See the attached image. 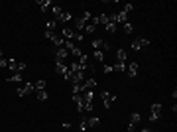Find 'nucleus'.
<instances>
[{
	"label": "nucleus",
	"mask_w": 177,
	"mask_h": 132,
	"mask_svg": "<svg viewBox=\"0 0 177 132\" xmlns=\"http://www.w3.org/2000/svg\"><path fill=\"white\" fill-rule=\"evenodd\" d=\"M69 71H71V73H79V71H85V69H83L81 65H79L77 61H75V63H73V65H71V67H69Z\"/></svg>",
	"instance_id": "6ab92c4d"
},
{
	"label": "nucleus",
	"mask_w": 177,
	"mask_h": 132,
	"mask_svg": "<svg viewBox=\"0 0 177 132\" xmlns=\"http://www.w3.org/2000/svg\"><path fill=\"white\" fill-rule=\"evenodd\" d=\"M104 30H106V32H108V34H114V32H116V24H112V22H108V24H106V26H104Z\"/></svg>",
	"instance_id": "393cba45"
},
{
	"label": "nucleus",
	"mask_w": 177,
	"mask_h": 132,
	"mask_svg": "<svg viewBox=\"0 0 177 132\" xmlns=\"http://www.w3.org/2000/svg\"><path fill=\"white\" fill-rule=\"evenodd\" d=\"M8 67L14 73H22L24 69H26V63H24V61H16V59H8Z\"/></svg>",
	"instance_id": "f03ea898"
},
{
	"label": "nucleus",
	"mask_w": 177,
	"mask_h": 132,
	"mask_svg": "<svg viewBox=\"0 0 177 132\" xmlns=\"http://www.w3.org/2000/svg\"><path fill=\"white\" fill-rule=\"evenodd\" d=\"M40 89H45V81H43V79H40V81L36 83V91H40Z\"/></svg>",
	"instance_id": "7c9ffc66"
},
{
	"label": "nucleus",
	"mask_w": 177,
	"mask_h": 132,
	"mask_svg": "<svg viewBox=\"0 0 177 132\" xmlns=\"http://www.w3.org/2000/svg\"><path fill=\"white\" fill-rule=\"evenodd\" d=\"M161 116V105L159 102H154L151 105V114H150V122H155L158 118Z\"/></svg>",
	"instance_id": "7ed1b4c3"
},
{
	"label": "nucleus",
	"mask_w": 177,
	"mask_h": 132,
	"mask_svg": "<svg viewBox=\"0 0 177 132\" xmlns=\"http://www.w3.org/2000/svg\"><path fill=\"white\" fill-rule=\"evenodd\" d=\"M100 97H102V101H104V109H110L112 101H116V95L108 93V91H102V93H100Z\"/></svg>",
	"instance_id": "20e7f679"
},
{
	"label": "nucleus",
	"mask_w": 177,
	"mask_h": 132,
	"mask_svg": "<svg viewBox=\"0 0 177 132\" xmlns=\"http://www.w3.org/2000/svg\"><path fill=\"white\" fill-rule=\"evenodd\" d=\"M10 83H22V73H14L12 77H8Z\"/></svg>",
	"instance_id": "f3484780"
},
{
	"label": "nucleus",
	"mask_w": 177,
	"mask_h": 132,
	"mask_svg": "<svg viewBox=\"0 0 177 132\" xmlns=\"http://www.w3.org/2000/svg\"><path fill=\"white\" fill-rule=\"evenodd\" d=\"M116 63H126V51L124 49H118L116 51Z\"/></svg>",
	"instance_id": "f8f14e48"
},
{
	"label": "nucleus",
	"mask_w": 177,
	"mask_h": 132,
	"mask_svg": "<svg viewBox=\"0 0 177 132\" xmlns=\"http://www.w3.org/2000/svg\"><path fill=\"white\" fill-rule=\"evenodd\" d=\"M37 97V101H47V91L45 89H40V91H33Z\"/></svg>",
	"instance_id": "4468645a"
},
{
	"label": "nucleus",
	"mask_w": 177,
	"mask_h": 132,
	"mask_svg": "<svg viewBox=\"0 0 177 132\" xmlns=\"http://www.w3.org/2000/svg\"><path fill=\"white\" fill-rule=\"evenodd\" d=\"M55 71L59 73V75L65 77V73L69 71V67H65V63H55Z\"/></svg>",
	"instance_id": "ddd939ff"
},
{
	"label": "nucleus",
	"mask_w": 177,
	"mask_h": 132,
	"mask_svg": "<svg viewBox=\"0 0 177 132\" xmlns=\"http://www.w3.org/2000/svg\"><path fill=\"white\" fill-rule=\"evenodd\" d=\"M99 116H91V118H88V120H87V124L88 126H92V128H95V126H99Z\"/></svg>",
	"instance_id": "4be33fe9"
},
{
	"label": "nucleus",
	"mask_w": 177,
	"mask_h": 132,
	"mask_svg": "<svg viewBox=\"0 0 177 132\" xmlns=\"http://www.w3.org/2000/svg\"><path fill=\"white\" fill-rule=\"evenodd\" d=\"M87 128H88V124H87V120H85V118H83V120H81V130L85 132Z\"/></svg>",
	"instance_id": "473e14b6"
},
{
	"label": "nucleus",
	"mask_w": 177,
	"mask_h": 132,
	"mask_svg": "<svg viewBox=\"0 0 177 132\" xmlns=\"http://www.w3.org/2000/svg\"><path fill=\"white\" fill-rule=\"evenodd\" d=\"M77 63L87 71V69H88V57H87V53H81V55L77 57Z\"/></svg>",
	"instance_id": "1a4fd4ad"
},
{
	"label": "nucleus",
	"mask_w": 177,
	"mask_h": 132,
	"mask_svg": "<svg viewBox=\"0 0 177 132\" xmlns=\"http://www.w3.org/2000/svg\"><path fill=\"white\" fill-rule=\"evenodd\" d=\"M71 53H73V55H75V57H79V55H81V53H83V51H81V49H79V47H75V49H73V51H71Z\"/></svg>",
	"instance_id": "72a5a7b5"
},
{
	"label": "nucleus",
	"mask_w": 177,
	"mask_h": 132,
	"mask_svg": "<svg viewBox=\"0 0 177 132\" xmlns=\"http://www.w3.org/2000/svg\"><path fill=\"white\" fill-rule=\"evenodd\" d=\"M142 132H154V130H151V128H144V130H142Z\"/></svg>",
	"instance_id": "4c0bfd02"
},
{
	"label": "nucleus",
	"mask_w": 177,
	"mask_h": 132,
	"mask_svg": "<svg viewBox=\"0 0 177 132\" xmlns=\"http://www.w3.org/2000/svg\"><path fill=\"white\" fill-rule=\"evenodd\" d=\"M61 14H63V10H61V6H53V16L59 20L61 18Z\"/></svg>",
	"instance_id": "cd10ccee"
},
{
	"label": "nucleus",
	"mask_w": 177,
	"mask_h": 132,
	"mask_svg": "<svg viewBox=\"0 0 177 132\" xmlns=\"http://www.w3.org/2000/svg\"><path fill=\"white\" fill-rule=\"evenodd\" d=\"M110 71H112V65H104V67H102V73H104V75H108Z\"/></svg>",
	"instance_id": "2f4dec72"
},
{
	"label": "nucleus",
	"mask_w": 177,
	"mask_h": 132,
	"mask_svg": "<svg viewBox=\"0 0 177 132\" xmlns=\"http://www.w3.org/2000/svg\"><path fill=\"white\" fill-rule=\"evenodd\" d=\"M55 26H57V20H51V22H47V26H45V32H55Z\"/></svg>",
	"instance_id": "5701e85b"
},
{
	"label": "nucleus",
	"mask_w": 177,
	"mask_h": 132,
	"mask_svg": "<svg viewBox=\"0 0 177 132\" xmlns=\"http://www.w3.org/2000/svg\"><path fill=\"white\" fill-rule=\"evenodd\" d=\"M99 24L106 26V24H108V14H100V16H99Z\"/></svg>",
	"instance_id": "c85d7f7f"
},
{
	"label": "nucleus",
	"mask_w": 177,
	"mask_h": 132,
	"mask_svg": "<svg viewBox=\"0 0 177 132\" xmlns=\"http://www.w3.org/2000/svg\"><path fill=\"white\" fill-rule=\"evenodd\" d=\"M0 67H8V59H0Z\"/></svg>",
	"instance_id": "c9c22d12"
},
{
	"label": "nucleus",
	"mask_w": 177,
	"mask_h": 132,
	"mask_svg": "<svg viewBox=\"0 0 177 132\" xmlns=\"http://www.w3.org/2000/svg\"><path fill=\"white\" fill-rule=\"evenodd\" d=\"M0 59H2V49H0Z\"/></svg>",
	"instance_id": "58836bf2"
},
{
	"label": "nucleus",
	"mask_w": 177,
	"mask_h": 132,
	"mask_svg": "<svg viewBox=\"0 0 177 132\" xmlns=\"http://www.w3.org/2000/svg\"><path fill=\"white\" fill-rule=\"evenodd\" d=\"M134 128H136V124H132V122H130V124H128V132H134Z\"/></svg>",
	"instance_id": "e433bc0d"
},
{
	"label": "nucleus",
	"mask_w": 177,
	"mask_h": 132,
	"mask_svg": "<svg viewBox=\"0 0 177 132\" xmlns=\"http://www.w3.org/2000/svg\"><path fill=\"white\" fill-rule=\"evenodd\" d=\"M61 38L73 40V38H75V30H73V28H63V34H61Z\"/></svg>",
	"instance_id": "9d476101"
},
{
	"label": "nucleus",
	"mask_w": 177,
	"mask_h": 132,
	"mask_svg": "<svg viewBox=\"0 0 177 132\" xmlns=\"http://www.w3.org/2000/svg\"><path fill=\"white\" fill-rule=\"evenodd\" d=\"M126 73H128V77H130V79H134V77L138 75V63H136V61H132V63L128 65V69H126Z\"/></svg>",
	"instance_id": "6e6552de"
},
{
	"label": "nucleus",
	"mask_w": 177,
	"mask_h": 132,
	"mask_svg": "<svg viewBox=\"0 0 177 132\" xmlns=\"http://www.w3.org/2000/svg\"><path fill=\"white\" fill-rule=\"evenodd\" d=\"M132 32H134V26L130 22H126L124 24V34H132Z\"/></svg>",
	"instance_id": "c756f323"
},
{
	"label": "nucleus",
	"mask_w": 177,
	"mask_h": 132,
	"mask_svg": "<svg viewBox=\"0 0 177 132\" xmlns=\"http://www.w3.org/2000/svg\"><path fill=\"white\" fill-rule=\"evenodd\" d=\"M148 45H150V40H148V38H140V40H134V42H132V49L138 51V49L148 47Z\"/></svg>",
	"instance_id": "39448f33"
},
{
	"label": "nucleus",
	"mask_w": 177,
	"mask_h": 132,
	"mask_svg": "<svg viewBox=\"0 0 177 132\" xmlns=\"http://www.w3.org/2000/svg\"><path fill=\"white\" fill-rule=\"evenodd\" d=\"M116 22H122V24L128 22V18H126V12H118V14H116Z\"/></svg>",
	"instance_id": "aec40b11"
},
{
	"label": "nucleus",
	"mask_w": 177,
	"mask_h": 132,
	"mask_svg": "<svg viewBox=\"0 0 177 132\" xmlns=\"http://www.w3.org/2000/svg\"><path fill=\"white\" fill-rule=\"evenodd\" d=\"M33 91H36V85L28 83V85H24V87H20V89H18V97H26V95L33 93Z\"/></svg>",
	"instance_id": "423d86ee"
},
{
	"label": "nucleus",
	"mask_w": 177,
	"mask_h": 132,
	"mask_svg": "<svg viewBox=\"0 0 177 132\" xmlns=\"http://www.w3.org/2000/svg\"><path fill=\"white\" fill-rule=\"evenodd\" d=\"M95 61H99V63H102V61H104V53L96 49V51H95Z\"/></svg>",
	"instance_id": "a878e982"
},
{
	"label": "nucleus",
	"mask_w": 177,
	"mask_h": 132,
	"mask_svg": "<svg viewBox=\"0 0 177 132\" xmlns=\"http://www.w3.org/2000/svg\"><path fill=\"white\" fill-rule=\"evenodd\" d=\"M63 47H65L67 51H73V49H75V42H73V40H65V42H63Z\"/></svg>",
	"instance_id": "dca6fc26"
},
{
	"label": "nucleus",
	"mask_w": 177,
	"mask_h": 132,
	"mask_svg": "<svg viewBox=\"0 0 177 132\" xmlns=\"http://www.w3.org/2000/svg\"><path fill=\"white\" fill-rule=\"evenodd\" d=\"M67 55H69V51H67L65 47H59L57 51H55V63H63Z\"/></svg>",
	"instance_id": "0eeeda50"
},
{
	"label": "nucleus",
	"mask_w": 177,
	"mask_h": 132,
	"mask_svg": "<svg viewBox=\"0 0 177 132\" xmlns=\"http://www.w3.org/2000/svg\"><path fill=\"white\" fill-rule=\"evenodd\" d=\"M59 20H61V22H69V20H73V14H71V12H63Z\"/></svg>",
	"instance_id": "b1692460"
},
{
	"label": "nucleus",
	"mask_w": 177,
	"mask_h": 132,
	"mask_svg": "<svg viewBox=\"0 0 177 132\" xmlns=\"http://www.w3.org/2000/svg\"><path fill=\"white\" fill-rule=\"evenodd\" d=\"M132 8H134V6H132V4H126V6H124V10H122V12H126V14H128V12H130V10H132Z\"/></svg>",
	"instance_id": "f704fd0d"
},
{
	"label": "nucleus",
	"mask_w": 177,
	"mask_h": 132,
	"mask_svg": "<svg viewBox=\"0 0 177 132\" xmlns=\"http://www.w3.org/2000/svg\"><path fill=\"white\" fill-rule=\"evenodd\" d=\"M83 99H85L87 102H92V99H95V91H83Z\"/></svg>",
	"instance_id": "2eb2a0df"
},
{
	"label": "nucleus",
	"mask_w": 177,
	"mask_h": 132,
	"mask_svg": "<svg viewBox=\"0 0 177 132\" xmlns=\"http://www.w3.org/2000/svg\"><path fill=\"white\" fill-rule=\"evenodd\" d=\"M140 113H132L130 114V122H132V124H138V122H140Z\"/></svg>",
	"instance_id": "412c9836"
},
{
	"label": "nucleus",
	"mask_w": 177,
	"mask_h": 132,
	"mask_svg": "<svg viewBox=\"0 0 177 132\" xmlns=\"http://www.w3.org/2000/svg\"><path fill=\"white\" fill-rule=\"evenodd\" d=\"M112 71H126V63H114L112 65Z\"/></svg>",
	"instance_id": "bb28decb"
},
{
	"label": "nucleus",
	"mask_w": 177,
	"mask_h": 132,
	"mask_svg": "<svg viewBox=\"0 0 177 132\" xmlns=\"http://www.w3.org/2000/svg\"><path fill=\"white\" fill-rule=\"evenodd\" d=\"M51 42L55 43L57 47H63V38H61V36H59V34H55V36H53V38H51Z\"/></svg>",
	"instance_id": "a211bd4d"
},
{
	"label": "nucleus",
	"mask_w": 177,
	"mask_h": 132,
	"mask_svg": "<svg viewBox=\"0 0 177 132\" xmlns=\"http://www.w3.org/2000/svg\"><path fill=\"white\" fill-rule=\"evenodd\" d=\"M92 49H95V51L99 49V51H102V53L110 51V43H106L102 38H95V40H92Z\"/></svg>",
	"instance_id": "f257e3e1"
},
{
	"label": "nucleus",
	"mask_w": 177,
	"mask_h": 132,
	"mask_svg": "<svg viewBox=\"0 0 177 132\" xmlns=\"http://www.w3.org/2000/svg\"><path fill=\"white\" fill-rule=\"evenodd\" d=\"M37 4H40V10L41 12H47V8L51 6V0H36Z\"/></svg>",
	"instance_id": "9b49d317"
}]
</instances>
